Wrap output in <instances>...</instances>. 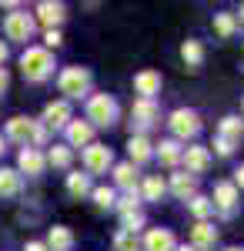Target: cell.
Wrapping results in <instances>:
<instances>
[{
	"label": "cell",
	"mask_w": 244,
	"mask_h": 251,
	"mask_svg": "<svg viewBox=\"0 0 244 251\" xmlns=\"http://www.w3.org/2000/svg\"><path fill=\"white\" fill-rule=\"evenodd\" d=\"M20 71H24V77L40 84V80H47L54 74V54L47 50V47H27L24 54H20Z\"/></svg>",
	"instance_id": "1"
},
{
	"label": "cell",
	"mask_w": 244,
	"mask_h": 251,
	"mask_svg": "<svg viewBox=\"0 0 244 251\" xmlns=\"http://www.w3.org/2000/svg\"><path fill=\"white\" fill-rule=\"evenodd\" d=\"M87 124L91 127H111V124H117V100L111 94H91L87 97Z\"/></svg>",
	"instance_id": "2"
},
{
	"label": "cell",
	"mask_w": 244,
	"mask_h": 251,
	"mask_svg": "<svg viewBox=\"0 0 244 251\" xmlns=\"http://www.w3.org/2000/svg\"><path fill=\"white\" fill-rule=\"evenodd\" d=\"M57 87H60V94H67L71 100H80V97L91 94V71H84V67H64L60 77H57Z\"/></svg>",
	"instance_id": "3"
},
{
	"label": "cell",
	"mask_w": 244,
	"mask_h": 251,
	"mask_svg": "<svg viewBox=\"0 0 244 251\" xmlns=\"http://www.w3.org/2000/svg\"><path fill=\"white\" fill-rule=\"evenodd\" d=\"M168 124H171V131H174V141H177V144L188 141V137L201 134V117H197V111H191V107H177V111H171Z\"/></svg>",
	"instance_id": "4"
},
{
	"label": "cell",
	"mask_w": 244,
	"mask_h": 251,
	"mask_svg": "<svg viewBox=\"0 0 244 251\" xmlns=\"http://www.w3.org/2000/svg\"><path fill=\"white\" fill-rule=\"evenodd\" d=\"M34 17L27 14V10H14V14H7L3 17V34H7V40H27L34 37Z\"/></svg>",
	"instance_id": "5"
},
{
	"label": "cell",
	"mask_w": 244,
	"mask_h": 251,
	"mask_svg": "<svg viewBox=\"0 0 244 251\" xmlns=\"http://www.w3.org/2000/svg\"><path fill=\"white\" fill-rule=\"evenodd\" d=\"M111 164H114V154L107 144H87L84 148V168L91 174H107Z\"/></svg>",
	"instance_id": "6"
},
{
	"label": "cell",
	"mask_w": 244,
	"mask_h": 251,
	"mask_svg": "<svg viewBox=\"0 0 244 251\" xmlns=\"http://www.w3.org/2000/svg\"><path fill=\"white\" fill-rule=\"evenodd\" d=\"M44 168H47V157L40 154L37 148H20L17 174H30V177H37V174H44Z\"/></svg>",
	"instance_id": "7"
},
{
	"label": "cell",
	"mask_w": 244,
	"mask_h": 251,
	"mask_svg": "<svg viewBox=\"0 0 244 251\" xmlns=\"http://www.w3.org/2000/svg\"><path fill=\"white\" fill-rule=\"evenodd\" d=\"M44 127H54V131H60V127H67L71 124V104L67 100H50L47 107H44V121H40Z\"/></svg>",
	"instance_id": "8"
},
{
	"label": "cell",
	"mask_w": 244,
	"mask_h": 251,
	"mask_svg": "<svg viewBox=\"0 0 244 251\" xmlns=\"http://www.w3.org/2000/svg\"><path fill=\"white\" fill-rule=\"evenodd\" d=\"M64 17H67V7H64V3H57V0L37 3V20L47 27V30H57V27L64 24Z\"/></svg>",
	"instance_id": "9"
},
{
	"label": "cell",
	"mask_w": 244,
	"mask_h": 251,
	"mask_svg": "<svg viewBox=\"0 0 244 251\" xmlns=\"http://www.w3.org/2000/svg\"><path fill=\"white\" fill-rule=\"evenodd\" d=\"M34 117H24V114H17V117H10L7 121V137L10 141H17V144H27L30 148V137H34Z\"/></svg>",
	"instance_id": "10"
},
{
	"label": "cell",
	"mask_w": 244,
	"mask_h": 251,
	"mask_svg": "<svg viewBox=\"0 0 244 251\" xmlns=\"http://www.w3.org/2000/svg\"><path fill=\"white\" fill-rule=\"evenodd\" d=\"M181 161L188 164V174L194 177V174H204L207 171V164H211V151L201 148V144H191V148H184Z\"/></svg>",
	"instance_id": "11"
},
{
	"label": "cell",
	"mask_w": 244,
	"mask_h": 251,
	"mask_svg": "<svg viewBox=\"0 0 244 251\" xmlns=\"http://www.w3.org/2000/svg\"><path fill=\"white\" fill-rule=\"evenodd\" d=\"M211 204L221 208L224 214H231V211H234V204H238V188H234L231 181H218V184H214V198H211Z\"/></svg>",
	"instance_id": "12"
},
{
	"label": "cell",
	"mask_w": 244,
	"mask_h": 251,
	"mask_svg": "<svg viewBox=\"0 0 244 251\" xmlns=\"http://www.w3.org/2000/svg\"><path fill=\"white\" fill-rule=\"evenodd\" d=\"M127 157H131L134 168L154 157V144L147 141V134H131V141H127Z\"/></svg>",
	"instance_id": "13"
},
{
	"label": "cell",
	"mask_w": 244,
	"mask_h": 251,
	"mask_svg": "<svg viewBox=\"0 0 244 251\" xmlns=\"http://www.w3.org/2000/svg\"><path fill=\"white\" fill-rule=\"evenodd\" d=\"M134 91L144 97V100H154V94H161V74H157V71H141V74H134Z\"/></svg>",
	"instance_id": "14"
},
{
	"label": "cell",
	"mask_w": 244,
	"mask_h": 251,
	"mask_svg": "<svg viewBox=\"0 0 244 251\" xmlns=\"http://www.w3.org/2000/svg\"><path fill=\"white\" fill-rule=\"evenodd\" d=\"M177 241H174V231L168 228H150L144 234V251H174Z\"/></svg>",
	"instance_id": "15"
},
{
	"label": "cell",
	"mask_w": 244,
	"mask_h": 251,
	"mask_svg": "<svg viewBox=\"0 0 244 251\" xmlns=\"http://www.w3.org/2000/svg\"><path fill=\"white\" fill-rule=\"evenodd\" d=\"M64 131H67V141H71L74 148H87V144H94V127H91L87 121H74V117H71V124H67Z\"/></svg>",
	"instance_id": "16"
},
{
	"label": "cell",
	"mask_w": 244,
	"mask_h": 251,
	"mask_svg": "<svg viewBox=\"0 0 244 251\" xmlns=\"http://www.w3.org/2000/svg\"><path fill=\"white\" fill-rule=\"evenodd\" d=\"M47 251H74V231L67 225H54L47 231Z\"/></svg>",
	"instance_id": "17"
},
{
	"label": "cell",
	"mask_w": 244,
	"mask_h": 251,
	"mask_svg": "<svg viewBox=\"0 0 244 251\" xmlns=\"http://www.w3.org/2000/svg\"><path fill=\"white\" fill-rule=\"evenodd\" d=\"M191 248L194 251H204V248H214V241H218V228L214 225H207V221H197L194 228H191Z\"/></svg>",
	"instance_id": "18"
},
{
	"label": "cell",
	"mask_w": 244,
	"mask_h": 251,
	"mask_svg": "<svg viewBox=\"0 0 244 251\" xmlns=\"http://www.w3.org/2000/svg\"><path fill=\"white\" fill-rule=\"evenodd\" d=\"M134 121H137V127H144V131L154 127V124H157V104L137 97V100H134Z\"/></svg>",
	"instance_id": "19"
},
{
	"label": "cell",
	"mask_w": 244,
	"mask_h": 251,
	"mask_svg": "<svg viewBox=\"0 0 244 251\" xmlns=\"http://www.w3.org/2000/svg\"><path fill=\"white\" fill-rule=\"evenodd\" d=\"M171 191L177 194L181 201H188V198L197 194V181H194L188 171H177V174H171Z\"/></svg>",
	"instance_id": "20"
},
{
	"label": "cell",
	"mask_w": 244,
	"mask_h": 251,
	"mask_svg": "<svg viewBox=\"0 0 244 251\" xmlns=\"http://www.w3.org/2000/svg\"><path fill=\"white\" fill-rule=\"evenodd\" d=\"M114 181H117V188H124V191H137V168H134L131 161L114 164Z\"/></svg>",
	"instance_id": "21"
},
{
	"label": "cell",
	"mask_w": 244,
	"mask_h": 251,
	"mask_svg": "<svg viewBox=\"0 0 244 251\" xmlns=\"http://www.w3.org/2000/svg\"><path fill=\"white\" fill-rule=\"evenodd\" d=\"M154 154H157V161H161V164L174 168V164L181 161V154H184V148H181L174 137H168V141H161V144H157V151H154Z\"/></svg>",
	"instance_id": "22"
},
{
	"label": "cell",
	"mask_w": 244,
	"mask_h": 251,
	"mask_svg": "<svg viewBox=\"0 0 244 251\" xmlns=\"http://www.w3.org/2000/svg\"><path fill=\"white\" fill-rule=\"evenodd\" d=\"M181 60H184L188 67H201V64H204V44H201V40H184V44H181Z\"/></svg>",
	"instance_id": "23"
},
{
	"label": "cell",
	"mask_w": 244,
	"mask_h": 251,
	"mask_svg": "<svg viewBox=\"0 0 244 251\" xmlns=\"http://www.w3.org/2000/svg\"><path fill=\"white\" fill-rule=\"evenodd\" d=\"M20 194V174L14 168H0V198H14Z\"/></svg>",
	"instance_id": "24"
},
{
	"label": "cell",
	"mask_w": 244,
	"mask_h": 251,
	"mask_svg": "<svg viewBox=\"0 0 244 251\" xmlns=\"http://www.w3.org/2000/svg\"><path fill=\"white\" fill-rule=\"evenodd\" d=\"M218 137H224V141H231V144H238V141L244 137L241 117H224V121H221V127H218Z\"/></svg>",
	"instance_id": "25"
},
{
	"label": "cell",
	"mask_w": 244,
	"mask_h": 251,
	"mask_svg": "<svg viewBox=\"0 0 244 251\" xmlns=\"http://www.w3.org/2000/svg\"><path fill=\"white\" fill-rule=\"evenodd\" d=\"M67 191L74 194V198H84V194H91V191H94V184H91V174H80V171L67 174Z\"/></svg>",
	"instance_id": "26"
},
{
	"label": "cell",
	"mask_w": 244,
	"mask_h": 251,
	"mask_svg": "<svg viewBox=\"0 0 244 251\" xmlns=\"http://www.w3.org/2000/svg\"><path fill=\"white\" fill-rule=\"evenodd\" d=\"M141 194H144V201H161V198L168 194V184H164L157 174H150V177H144V188H141Z\"/></svg>",
	"instance_id": "27"
},
{
	"label": "cell",
	"mask_w": 244,
	"mask_h": 251,
	"mask_svg": "<svg viewBox=\"0 0 244 251\" xmlns=\"http://www.w3.org/2000/svg\"><path fill=\"white\" fill-rule=\"evenodd\" d=\"M47 164H54V168H71V161H74V151L67 148V144H54L50 151H47Z\"/></svg>",
	"instance_id": "28"
},
{
	"label": "cell",
	"mask_w": 244,
	"mask_h": 251,
	"mask_svg": "<svg viewBox=\"0 0 244 251\" xmlns=\"http://www.w3.org/2000/svg\"><path fill=\"white\" fill-rule=\"evenodd\" d=\"M188 208H191V214H194L197 221H204V218H211V214H214V204H211V198H201V194H194V198H191Z\"/></svg>",
	"instance_id": "29"
},
{
	"label": "cell",
	"mask_w": 244,
	"mask_h": 251,
	"mask_svg": "<svg viewBox=\"0 0 244 251\" xmlns=\"http://www.w3.org/2000/svg\"><path fill=\"white\" fill-rule=\"evenodd\" d=\"M114 251H141V238L131 231H117L114 234Z\"/></svg>",
	"instance_id": "30"
},
{
	"label": "cell",
	"mask_w": 244,
	"mask_h": 251,
	"mask_svg": "<svg viewBox=\"0 0 244 251\" xmlns=\"http://www.w3.org/2000/svg\"><path fill=\"white\" fill-rule=\"evenodd\" d=\"M214 30H218L221 37H231V34L238 30V17H234V14H214Z\"/></svg>",
	"instance_id": "31"
},
{
	"label": "cell",
	"mask_w": 244,
	"mask_h": 251,
	"mask_svg": "<svg viewBox=\"0 0 244 251\" xmlns=\"http://www.w3.org/2000/svg\"><path fill=\"white\" fill-rule=\"evenodd\" d=\"M91 198H94L97 208H114V204H117V194H114V188H107V184L94 188V191H91Z\"/></svg>",
	"instance_id": "32"
},
{
	"label": "cell",
	"mask_w": 244,
	"mask_h": 251,
	"mask_svg": "<svg viewBox=\"0 0 244 251\" xmlns=\"http://www.w3.org/2000/svg\"><path fill=\"white\" fill-rule=\"evenodd\" d=\"M141 228H144V214H141V211H127V214H121V231L137 234Z\"/></svg>",
	"instance_id": "33"
},
{
	"label": "cell",
	"mask_w": 244,
	"mask_h": 251,
	"mask_svg": "<svg viewBox=\"0 0 244 251\" xmlns=\"http://www.w3.org/2000/svg\"><path fill=\"white\" fill-rule=\"evenodd\" d=\"M137 198H141L137 191H127L124 198H121V201H117V211H121V214H127V211H137Z\"/></svg>",
	"instance_id": "34"
},
{
	"label": "cell",
	"mask_w": 244,
	"mask_h": 251,
	"mask_svg": "<svg viewBox=\"0 0 244 251\" xmlns=\"http://www.w3.org/2000/svg\"><path fill=\"white\" fill-rule=\"evenodd\" d=\"M37 144H47V127H44V124H34V137H30V148H37Z\"/></svg>",
	"instance_id": "35"
},
{
	"label": "cell",
	"mask_w": 244,
	"mask_h": 251,
	"mask_svg": "<svg viewBox=\"0 0 244 251\" xmlns=\"http://www.w3.org/2000/svg\"><path fill=\"white\" fill-rule=\"evenodd\" d=\"M214 151H218L221 157H227L231 151H234V144H231V141H224V137H214Z\"/></svg>",
	"instance_id": "36"
},
{
	"label": "cell",
	"mask_w": 244,
	"mask_h": 251,
	"mask_svg": "<svg viewBox=\"0 0 244 251\" xmlns=\"http://www.w3.org/2000/svg\"><path fill=\"white\" fill-rule=\"evenodd\" d=\"M60 30H47V50H50V47H60Z\"/></svg>",
	"instance_id": "37"
},
{
	"label": "cell",
	"mask_w": 244,
	"mask_h": 251,
	"mask_svg": "<svg viewBox=\"0 0 244 251\" xmlns=\"http://www.w3.org/2000/svg\"><path fill=\"white\" fill-rule=\"evenodd\" d=\"M234 188H244V164L234 171Z\"/></svg>",
	"instance_id": "38"
},
{
	"label": "cell",
	"mask_w": 244,
	"mask_h": 251,
	"mask_svg": "<svg viewBox=\"0 0 244 251\" xmlns=\"http://www.w3.org/2000/svg\"><path fill=\"white\" fill-rule=\"evenodd\" d=\"M7 87H10V77H7V71H3V67H0V94H3V91H7Z\"/></svg>",
	"instance_id": "39"
},
{
	"label": "cell",
	"mask_w": 244,
	"mask_h": 251,
	"mask_svg": "<svg viewBox=\"0 0 244 251\" xmlns=\"http://www.w3.org/2000/svg\"><path fill=\"white\" fill-rule=\"evenodd\" d=\"M27 251H47V245H40V241H27Z\"/></svg>",
	"instance_id": "40"
},
{
	"label": "cell",
	"mask_w": 244,
	"mask_h": 251,
	"mask_svg": "<svg viewBox=\"0 0 244 251\" xmlns=\"http://www.w3.org/2000/svg\"><path fill=\"white\" fill-rule=\"evenodd\" d=\"M7 54H10V50H7V44L0 40V67H3V60H7Z\"/></svg>",
	"instance_id": "41"
},
{
	"label": "cell",
	"mask_w": 244,
	"mask_h": 251,
	"mask_svg": "<svg viewBox=\"0 0 244 251\" xmlns=\"http://www.w3.org/2000/svg\"><path fill=\"white\" fill-rule=\"evenodd\" d=\"M3 151H7V137L0 134V154H3Z\"/></svg>",
	"instance_id": "42"
},
{
	"label": "cell",
	"mask_w": 244,
	"mask_h": 251,
	"mask_svg": "<svg viewBox=\"0 0 244 251\" xmlns=\"http://www.w3.org/2000/svg\"><path fill=\"white\" fill-rule=\"evenodd\" d=\"M174 251H194V248H191V245H181V248H174Z\"/></svg>",
	"instance_id": "43"
},
{
	"label": "cell",
	"mask_w": 244,
	"mask_h": 251,
	"mask_svg": "<svg viewBox=\"0 0 244 251\" xmlns=\"http://www.w3.org/2000/svg\"><path fill=\"white\" fill-rule=\"evenodd\" d=\"M241 24H244V3H241Z\"/></svg>",
	"instance_id": "44"
},
{
	"label": "cell",
	"mask_w": 244,
	"mask_h": 251,
	"mask_svg": "<svg viewBox=\"0 0 244 251\" xmlns=\"http://www.w3.org/2000/svg\"><path fill=\"white\" fill-rule=\"evenodd\" d=\"M227 251H244V248H227Z\"/></svg>",
	"instance_id": "45"
},
{
	"label": "cell",
	"mask_w": 244,
	"mask_h": 251,
	"mask_svg": "<svg viewBox=\"0 0 244 251\" xmlns=\"http://www.w3.org/2000/svg\"><path fill=\"white\" fill-rule=\"evenodd\" d=\"M241 107H244V100H241Z\"/></svg>",
	"instance_id": "46"
}]
</instances>
